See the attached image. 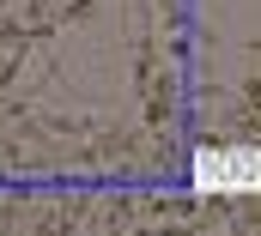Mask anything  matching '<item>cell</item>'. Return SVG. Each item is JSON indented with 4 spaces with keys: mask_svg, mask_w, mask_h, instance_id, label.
Masks as SVG:
<instances>
[{
    "mask_svg": "<svg viewBox=\"0 0 261 236\" xmlns=\"http://www.w3.org/2000/svg\"><path fill=\"white\" fill-rule=\"evenodd\" d=\"M195 182L206 188V194H243V188H255V158L249 152H200L195 164Z\"/></svg>",
    "mask_w": 261,
    "mask_h": 236,
    "instance_id": "1",
    "label": "cell"
}]
</instances>
